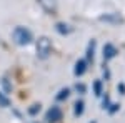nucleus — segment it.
<instances>
[{
  "mask_svg": "<svg viewBox=\"0 0 125 123\" xmlns=\"http://www.w3.org/2000/svg\"><path fill=\"white\" fill-rule=\"evenodd\" d=\"M39 112H40V105H32V108L29 110L30 115H37Z\"/></svg>",
  "mask_w": 125,
  "mask_h": 123,
  "instance_id": "ddd939ff",
  "label": "nucleus"
},
{
  "mask_svg": "<svg viewBox=\"0 0 125 123\" xmlns=\"http://www.w3.org/2000/svg\"><path fill=\"white\" fill-rule=\"evenodd\" d=\"M2 83H3V86H5V90H7V92H10V90H12V85L7 82V78H3V80H2Z\"/></svg>",
  "mask_w": 125,
  "mask_h": 123,
  "instance_id": "2eb2a0df",
  "label": "nucleus"
},
{
  "mask_svg": "<svg viewBox=\"0 0 125 123\" xmlns=\"http://www.w3.org/2000/svg\"><path fill=\"white\" fill-rule=\"evenodd\" d=\"M85 70H87V62L85 60H78L77 63H75V70H73V73L77 76H82L83 73H85Z\"/></svg>",
  "mask_w": 125,
  "mask_h": 123,
  "instance_id": "423d86ee",
  "label": "nucleus"
},
{
  "mask_svg": "<svg viewBox=\"0 0 125 123\" xmlns=\"http://www.w3.org/2000/svg\"><path fill=\"white\" fill-rule=\"evenodd\" d=\"M10 105V100H9V96L3 93V92H0V106L2 108H7Z\"/></svg>",
  "mask_w": 125,
  "mask_h": 123,
  "instance_id": "1a4fd4ad",
  "label": "nucleus"
},
{
  "mask_svg": "<svg viewBox=\"0 0 125 123\" xmlns=\"http://www.w3.org/2000/svg\"><path fill=\"white\" fill-rule=\"evenodd\" d=\"M52 53V42L48 37H40L37 40V57L40 60H45Z\"/></svg>",
  "mask_w": 125,
  "mask_h": 123,
  "instance_id": "f03ea898",
  "label": "nucleus"
},
{
  "mask_svg": "<svg viewBox=\"0 0 125 123\" xmlns=\"http://www.w3.org/2000/svg\"><path fill=\"white\" fill-rule=\"evenodd\" d=\"M95 95H100L102 93V85H100V82H95Z\"/></svg>",
  "mask_w": 125,
  "mask_h": 123,
  "instance_id": "4468645a",
  "label": "nucleus"
},
{
  "mask_svg": "<svg viewBox=\"0 0 125 123\" xmlns=\"http://www.w3.org/2000/svg\"><path fill=\"white\" fill-rule=\"evenodd\" d=\"M100 20H102V22H105V23H114V25L124 23V17H122V15H118V13H115V12L102 15V17H100Z\"/></svg>",
  "mask_w": 125,
  "mask_h": 123,
  "instance_id": "39448f33",
  "label": "nucleus"
},
{
  "mask_svg": "<svg viewBox=\"0 0 125 123\" xmlns=\"http://www.w3.org/2000/svg\"><path fill=\"white\" fill-rule=\"evenodd\" d=\"M68 95H70V90L68 88H63V90H60L57 95V100H67Z\"/></svg>",
  "mask_w": 125,
  "mask_h": 123,
  "instance_id": "9b49d317",
  "label": "nucleus"
},
{
  "mask_svg": "<svg viewBox=\"0 0 125 123\" xmlns=\"http://www.w3.org/2000/svg\"><path fill=\"white\" fill-rule=\"evenodd\" d=\"M115 53H117V50H115V47L114 45H105L104 47V58L105 60H108V58H112V57H115Z\"/></svg>",
  "mask_w": 125,
  "mask_h": 123,
  "instance_id": "0eeeda50",
  "label": "nucleus"
},
{
  "mask_svg": "<svg viewBox=\"0 0 125 123\" xmlns=\"http://www.w3.org/2000/svg\"><path fill=\"white\" fill-rule=\"evenodd\" d=\"M75 90H77V92H80V93H83V92H85V85H82V83L78 85V83H77V86H75Z\"/></svg>",
  "mask_w": 125,
  "mask_h": 123,
  "instance_id": "dca6fc26",
  "label": "nucleus"
},
{
  "mask_svg": "<svg viewBox=\"0 0 125 123\" xmlns=\"http://www.w3.org/2000/svg\"><path fill=\"white\" fill-rule=\"evenodd\" d=\"M12 38H13V42L17 43V45H29L30 42L33 40V35H32V32L29 28H25V27H17V28L13 30V33H12Z\"/></svg>",
  "mask_w": 125,
  "mask_h": 123,
  "instance_id": "f257e3e1",
  "label": "nucleus"
},
{
  "mask_svg": "<svg viewBox=\"0 0 125 123\" xmlns=\"http://www.w3.org/2000/svg\"><path fill=\"white\" fill-rule=\"evenodd\" d=\"M62 120V110L58 106H52L45 115V122L47 123H58Z\"/></svg>",
  "mask_w": 125,
  "mask_h": 123,
  "instance_id": "20e7f679",
  "label": "nucleus"
},
{
  "mask_svg": "<svg viewBox=\"0 0 125 123\" xmlns=\"http://www.w3.org/2000/svg\"><path fill=\"white\" fill-rule=\"evenodd\" d=\"M55 28H57V32L60 33V35H67V33H70V32H72L67 23H57V25H55Z\"/></svg>",
  "mask_w": 125,
  "mask_h": 123,
  "instance_id": "6e6552de",
  "label": "nucleus"
},
{
  "mask_svg": "<svg viewBox=\"0 0 125 123\" xmlns=\"http://www.w3.org/2000/svg\"><path fill=\"white\" fill-rule=\"evenodd\" d=\"M40 3V7L47 12L48 15H55L57 13V9H58V2L57 0H37Z\"/></svg>",
  "mask_w": 125,
  "mask_h": 123,
  "instance_id": "7ed1b4c3",
  "label": "nucleus"
},
{
  "mask_svg": "<svg viewBox=\"0 0 125 123\" xmlns=\"http://www.w3.org/2000/svg\"><path fill=\"white\" fill-rule=\"evenodd\" d=\"M83 113V102H77L75 103V108H73V115L75 116H80Z\"/></svg>",
  "mask_w": 125,
  "mask_h": 123,
  "instance_id": "9d476101",
  "label": "nucleus"
},
{
  "mask_svg": "<svg viewBox=\"0 0 125 123\" xmlns=\"http://www.w3.org/2000/svg\"><path fill=\"white\" fill-rule=\"evenodd\" d=\"M94 48H95V42L92 40V42L88 43V52H87V58H88V60L94 58Z\"/></svg>",
  "mask_w": 125,
  "mask_h": 123,
  "instance_id": "f8f14e48",
  "label": "nucleus"
}]
</instances>
